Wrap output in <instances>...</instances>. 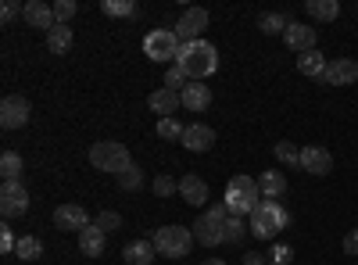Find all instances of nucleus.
<instances>
[{
  "label": "nucleus",
  "mask_w": 358,
  "mask_h": 265,
  "mask_svg": "<svg viewBox=\"0 0 358 265\" xmlns=\"http://www.w3.org/2000/svg\"><path fill=\"white\" fill-rule=\"evenodd\" d=\"M273 151H276V158H280L287 169H297V165H301V151H297L294 143H287V140H280V143L273 147Z\"/></svg>",
  "instance_id": "31"
},
{
  "label": "nucleus",
  "mask_w": 358,
  "mask_h": 265,
  "mask_svg": "<svg viewBox=\"0 0 358 265\" xmlns=\"http://www.w3.org/2000/svg\"><path fill=\"white\" fill-rule=\"evenodd\" d=\"M187 83H190V79H187V72L179 69V65H172V69L165 72V90H176V94H179Z\"/></svg>",
  "instance_id": "34"
},
{
  "label": "nucleus",
  "mask_w": 358,
  "mask_h": 265,
  "mask_svg": "<svg viewBox=\"0 0 358 265\" xmlns=\"http://www.w3.org/2000/svg\"><path fill=\"white\" fill-rule=\"evenodd\" d=\"M179 143H183L187 151H194V155H204V151H212V143H215V129L194 122V126H187V133H183Z\"/></svg>",
  "instance_id": "13"
},
{
  "label": "nucleus",
  "mask_w": 358,
  "mask_h": 265,
  "mask_svg": "<svg viewBox=\"0 0 358 265\" xmlns=\"http://www.w3.org/2000/svg\"><path fill=\"white\" fill-rule=\"evenodd\" d=\"M258 29H262L265 36H280V33H287V29H290V18L280 15V11H268V15L258 18Z\"/></svg>",
  "instance_id": "27"
},
{
  "label": "nucleus",
  "mask_w": 358,
  "mask_h": 265,
  "mask_svg": "<svg viewBox=\"0 0 358 265\" xmlns=\"http://www.w3.org/2000/svg\"><path fill=\"white\" fill-rule=\"evenodd\" d=\"M301 169L312 176H330L334 172V155L326 147H305L301 151Z\"/></svg>",
  "instance_id": "14"
},
{
  "label": "nucleus",
  "mask_w": 358,
  "mask_h": 265,
  "mask_svg": "<svg viewBox=\"0 0 358 265\" xmlns=\"http://www.w3.org/2000/svg\"><path fill=\"white\" fill-rule=\"evenodd\" d=\"M187 126L179 122V119H158V136L162 140H183Z\"/></svg>",
  "instance_id": "32"
},
{
  "label": "nucleus",
  "mask_w": 358,
  "mask_h": 265,
  "mask_svg": "<svg viewBox=\"0 0 358 265\" xmlns=\"http://www.w3.org/2000/svg\"><path fill=\"white\" fill-rule=\"evenodd\" d=\"M29 115H33L29 101L22 94H11V97H4V104H0V126L4 129H22L29 122Z\"/></svg>",
  "instance_id": "9"
},
{
  "label": "nucleus",
  "mask_w": 358,
  "mask_h": 265,
  "mask_svg": "<svg viewBox=\"0 0 358 265\" xmlns=\"http://www.w3.org/2000/svg\"><path fill=\"white\" fill-rule=\"evenodd\" d=\"M258 190H262L268 201H280V197L287 194V176H283L280 169H268V172H262V176H258Z\"/></svg>",
  "instance_id": "21"
},
{
  "label": "nucleus",
  "mask_w": 358,
  "mask_h": 265,
  "mask_svg": "<svg viewBox=\"0 0 358 265\" xmlns=\"http://www.w3.org/2000/svg\"><path fill=\"white\" fill-rule=\"evenodd\" d=\"M326 57L319 54V47L315 50H305V54H297V72L301 76H308V79H322V72H326Z\"/></svg>",
  "instance_id": "22"
},
{
  "label": "nucleus",
  "mask_w": 358,
  "mask_h": 265,
  "mask_svg": "<svg viewBox=\"0 0 358 265\" xmlns=\"http://www.w3.org/2000/svg\"><path fill=\"white\" fill-rule=\"evenodd\" d=\"M18 15H25V4H18V0H4V8H0V22L11 25Z\"/></svg>",
  "instance_id": "37"
},
{
  "label": "nucleus",
  "mask_w": 358,
  "mask_h": 265,
  "mask_svg": "<svg viewBox=\"0 0 358 265\" xmlns=\"http://www.w3.org/2000/svg\"><path fill=\"white\" fill-rule=\"evenodd\" d=\"M15 255H18L22 262H36V258L43 255V244H40V237H18V248H15Z\"/></svg>",
  "instance_id": "30"
},
{
  "label": "nucleus",
  "mask_w": 358,
  "mask_h": 265,
  "mask_svg": "<svg viewBox=\"0 0 358 265\" xmlns=\"http://www.w3.org/2000/svg\"><path fill=\"white\" fill-rule=\"evenodd\" d=\"M101 11L108 18H129V15H136V4L133 0H101Z\"/></svg>",
  "instance_id": "28"
},
{
  "label": "nucleus",
  "mask_w": 358,
  "mask_h": 265,
  "mask_svg": "<svg viewBox=\"0 0 358 265\" xmlns=\"http://www.w3.org/2000/svg\"><path fill=\"white\" fill-rule=\"evenodd\" d=\"M204 265H226V262H222V258H208Z\"/></svg>",
  "instance_id": "43"
},
{
  "label": "nucleus",
  "mask_w": 358,
  "mask_h": 265,
  "mask_svg": "<svg viewBox=\"0 0 358 265\" xmlns=\"http://www.w3.org/2000/svg\"><path fill=\"white\" fill-rule=\"evenodd\" d=\"M358 79V62L355 57H334L330 65H326V72H322V86H351Z\"/></svg>",
  "instance_id": "10"
},
{
  "label": "nucleus",
  "mask_w": 358,
  "mask_h": 265,
  "mask_svg": "<svg viewBox=\"0 0 358 265\" xmlns=\"http://www.w3.org/2000/svg\"><path fill=\"white\" fill-rule=\"evenodd\" d=\"M244 233H248L244 219H241V215H229L226 226H222V244H241V241H244Z\"/></svg>",
  "instance_id": "29"
},
{
  "label": "nucleus",
  "mask_w": 358,
  "mask_h": 265,
  "mask_svg": "<svg viewBox=\"0 0 358 265\" xmlns=\"http://www.w3.org/2000/svg\"><path fill=\"white\" fill-rule=\"evenodd\" d=\"M172 29H176L179 43H194V40H201V33L208 29V11L204 8H187Z\"/></svg>",
  "instance_id": "8"
},
{
  "label": "nucleus",
  "mask_w": 358,
  "mask_h": 265,
  "mask_svg": "<svg viewBox=\"0 0 358 265\" xmlns=\"http://www.w3.org/2000/svg\"><path fill=\"white\" fill-rule=\"evenodd\" d=\"M305 11H308V18L334 22L341 15V0H305Z\"/></svg>",
  "instance_id": "24"
},
{
  "label": "nucleus",
  "mask_w": 358,
  "mask_h": 265,
  "mask_svg": "<svg viewBox=\"0 0 358 265\" xmlns=\"http://www.w3.org/2000/svg\"><path fill=\"white\" fill-rule=\"evenodd\" d=\"M262 197V190H258V180H251V176H233V180L226 183V208H229V215H251L255 208H258V201Z\"/></svg>",
  "instance_id": "2"
},
{
  "label": "nucleus",
  "mask_w": 358,
  "mask_h": 265,
  "mask_svg": "<svg viewBox=\"0 0 358 265\" xmlns=\"http://www.w3.org/2000/svg\"><path fill=\"white\" fill-rule=\"evenodd\" d=\"M54 226L57 229H69V233H83L90 226V215L83 204H62V208L54 212Z\"/></svg>",
  "instance_id": "12"
},
{
  "label": "nucleus",
  "mask_w": 358,
  "mask_h": 265,
  "mask_svg": "<svg viewBox=\"0 0 358 265\" xmlns=\"http://www.w3.org/2000/svg\"><path fill=\"white\" fill-rule=\"evenodd\" d=\"M15 248H18V237H15L11 229H0V251H4V255H11Z\"/></svg>",
  "instance_id": "40"
},
{
  "label": "nucleus",
  "mask_w": 358,
  "mask_h": 265,
  "mask_svg": "<svg viewBox=\"0 0 358 265\" xmlns=\"http://www.w3.org/2000/svg\"><path fill=\"white\" fill-rule=\"evenodd\" d=\"M69 47H72V29L57 22L50 33H47V50L50 54H69Z\"/></svg>",
  "instance_id": "26"
},
{
  "label": "nucleus",
  "mask_w": 358,
  "mask_h": 265,
  "mask_svg": "<svg viewBox=\"0 0 358 265\" xmlns=\"http://www.w3.org/2000/svg\"><path fill=\"white\" fill-rule=\"evenodd\" d=\"M244 265H265V255H258V251H248V255H244Z\"/></svg>",
  "instance_id": "42"
},
{
  "label": "nucleus",
  "mask_w": 358,
  "mask_h": 265,
  "mask_svg": "<svg viewBox=\"0 0 358 265\" xmlns=\"http://www.w3.org/2000/svg\"><path fill=\"white\" fill-rule=\"evenodd\" d=\"M226 219H229V208H226V204H215V208H208V212L194 222V241L204 244V248L222 244V226H226Z\"/></svg>",
  "instance_id": "6"
},
{
  "label": "nucleus",
  "mask_w": 358,
  "mask_h": 265,
  "mask_svg": "<svg viewBox=\"0 0 358 265\" xmlns=\"http://www.w3.org/2000/svg\"><path fill=\"white\" fill-rule=\"evenodd\" d=\"M179 197H183L190 208H201V204L208 201V183L201 180V176H194V172H187L183 180H179Z\"/></svg>",
  "instance_id": "15"
},
{
  "label": "nucleus",
  "mask_w": 358,
  "mask_h": 265,
  "mask_svg": "<svg viewBox=\"0 0 358 265\" xmlns=\"http://www.w3.org/2000/svg\"><path fill=\"white\" fill-rule=\"evenodd\" d=\"M155 194H158V197H172V194H179V180H172L169 172H162L158 180H155Z\"/></svg>",
  "instance_id": "35"
},
{
  "label": "nucleus",
  "mask_w": 358,
  "mask_h": 265,
  "mask_svg": "<svg viewBox=\"0 0 358 265\" xmlns=\"http://www.w3.org/2000/svg\"><path fill=\"white\" fill-rule=\"evenodd\" d=\"M90 165H94L97 172H111V176H122L133 158H129V147L118 143V140H101L90 147Z\"/></svg>",
  "instance_id": "3"
},
{
  "label": "nucleus",
  "mask_w": 358,
  "mask_h": 265,
  "mask_svg": "<svg viewBox=\"0 0 358 265\" xmlns=\"http://www.w3.org/2000/svg\"><path fill=\"white\" fill-rule=\"evenodd\" d=\"M97 226H101L104 233H115L118 226H122V215H118V212H101V215H97Z\"/></svg>",
  "instance_id": "39"
},
{
  "label": "nucleus",
  "mask_w": 358,
  "mask_h": 265,
  "mask_svg": "<svg viewBox=\"0 0 358 265\" xmlns=\"http://www.w3.org/2000/svg\"><path fill=\"white\" fill-rule=\"evenodd\" d=\"M268 262H273V265H290V262H294L290 244H276L273 251H268Z\"/></svg>",
  "instance_id": "38"
},
{
  "label": "nucleus",
  "mask_w": 358,
  "mask_h": 265,
  "mask_svg": "<svg viewBox=\"0 0 358 265\" xmlns=\"http://www.w3.org/2000/svg\"><path fill=\"white\" fill-rule=\"evenodd\" d=\"M79 11V4H76V0H57V4H54V22H62V25H69V18Z\"/></svg>",
  "instance_id": "36"
},
{
  "label": "nucleus",
  "mask_w": 358,
  "mask_h": 265,
  "mask_svg": "<svg viewBox=\"0 0 358 265\" xmlns=\"http://www.w3.org/2000/svg\"><path fill=\"white\" fill-rule=\"evenodd\" d=\"M341 248H344V255L358 258V229H351V233H348V237H344V244H341Z\"/></svg>",
  "instance_id": "41"
},
{
  "label": "nucleus",
  "mask_w": 358,
  "mask_h": 265,
  "mask_svg": "<svg viewBox=\"0 0 358 265\" xmlns=\"http://www.w3.org/2000/svg\"><path fill=\"white\" fill-rule=\"evenodd\" d=\"M104 237H108V233H104L97 222H90V226L79 233V251H83L86 258H101V255H104Z\"/></svg>",
  "instance_id": "19"
},
{
  "label": "nucleus",
  "mask_w": 358,
  "mask_h": 265,
  "mask_svg": "<svg viewBox=\"0 0 358 265\" xmlns=\"http://www.w3.org/2000/svg\"><path fill=\"white\" fill-rule=\"evenodd\" d=\"M22 155L18 151H4L0 155V176H4V183H22Z\"/></svg>",
  "instance_id": "25"
},
{
  "label": "nucleus",
  "mask_w": 358,
  "mask_h": 265,
  "mask_svg": "<svg viewBox=\"0 0 358 265\" xmlns=\"http://www.w3.org/2000/svg\"><path fill=\"white\" fill-rule=\"evenodd\" d=\"M115 180H118V187H122V190H140L143 187V172L136 165H129L122 176H115Z\"/></svg>",
  "instance_id": "33"
},
{
  "label": "nucleus",
  "mask_w": 358,
  "mask_h": 265,
  "mask_svg": "<svg viewBox=\"0 0 358 265\" xmlns=\"http://www.w3.org/2000/svg\"><path fill=\"white\" fill-rule=\"evenodd\" d=\"M155 241H133V244H126V251H122V258L129 262V265H151L155 262Z\"/></svg>",
  "instance_id": "23"
},
{
  "label": "nucleus",
  "mask_w": 358,
  "mask_h": 265,
  "mask_svg": "<svg viewBox=\"0 0 358 265\" xmlns=\"http://www.w3.org/2000/svg\"><path fill=\"white\" fill-rule=\"evenodd\" d=\"M287 219L290 215H287V208H283L280 201H262L258 208L251 212V233H255L258 241H273L276 233L287 226Z\"/></svg>",
  "instance_id": "4"
},
{
  "label": "nucleus",
  "mask_w": 358,
  "mask_h": 265,
  "mask_svg": "<svg viewBox=\"0 0 358 265\" xmlns=\"http://www.w3.org/2000/svg\"><path fill=\"white\" fill-rule=\"evenodd\" d=\"M22 18L33 25V29H47V33L57 25V22H54V4H43V0H29Z\"/></svg>",
  "instance_id": "18"
},
{
  "label": "nucleus",
  "mask_w": 358,
  "mask_h": 265,
  "mask_svg": "<svg viewBox=\"0 0 358 265\" xmlns=\"http://www.w3.org/2000/svg\"><path fill=\"white\" fill-rule=\"evenodd\" d=\"M0 212H4V219H15V215L29 212V194H25L22 183H4L0 187Z\"/></svg>",
  "instance_id": "11"
},
{
  "label": "nucleus",
  "mask_w": 358,
  "mask_h": 265,
  "mask_svg": "<svg viewBox=\"0 0 358 265\" xmlns=\"http://www.w3.org/2000/svg\"><path fill=\"white\" fill-rule=\"evenodd\" d=\"M179 47L183 43H179L176 29H155V33H147V40H143V54L151 57V62H158V65H165V62L176 65Z\"/></svg>",
  "instance_id": "7"
},
{
  "label": "nucleus",
  "mask_w": 358,
  "mask_h": 265,
  "mask_svg": "<svg viewBox=\"0 0 358 265\" xmlns=\"http://www.w3.org/2000/svg\"><path fill=\"white\" fill-rule=\"evenodd\" d=\"M283 43L297 54H305V50H315V29L301 25V22H290V29L283 33Z\"/></svg>",
  "instance_id": "16"
},
{
  "label": "nucleus",
  "mask_w": 358,
  "mask_h": 265,
  "mask_svg": "<svg viewBox=\"0 0 358 265\" xmlns=\"http://www.w3.org/2000/svg\"><path fill=\"white\" fill-rule=\"evenodd\" d=\"M194 248V229L187 226H162L155 229V251L165 258H187Z\"/></svg>",
  "instance_id": "5"
},
{
  "label": "nucleus",
  "mask_w": 358,
  "mask_h": 265,
  "mask_svg": "<svg viewBox=\"0 0 358 265\" xmlns=\"http://www.w3.org/2000/svg\"><path fill=\"white\" fill-rule=\"evenodd\" d=\"M179 101H183L187 111H204V108H212V90L204 83H187L179 90Z\"/></svg>",
  "instance_id": "17"
},
{
  "label": "nucleus",
  "mask_w": 358,
  "mask_h": 265,
  "mask_svg": "<svg viewBox=\"0 0 358 265\" xmlns=\"http://www.w3.org/2000/svg\"><path fill=\"white\" fill-rule=\"evenodd\" d=\"M147 104H151V111H155V115H162V119H172V115H176L179 108H183L179 94H176V90H165V86H162V90H155L151 97H147Z\"/></svg>",
  "instance_id": "20"
},
{
  "label": "nucleus",
  "mask_w": 358,
  "mask_h": 265,
  "mask_svg": "<svg viewBox=\"0 0 358 265\" xmlns=\"http://www.w3.org/2000/svg\"><path fill=\"white\" fill-rule=\"evenodd\" d=\"M176 65L187 72L190 83H201L204 76H212L219 69V50L208 43V40H194V43H183L176 54Z\"/></svg>",
  "instance_id": "1"
}]
</instances>
